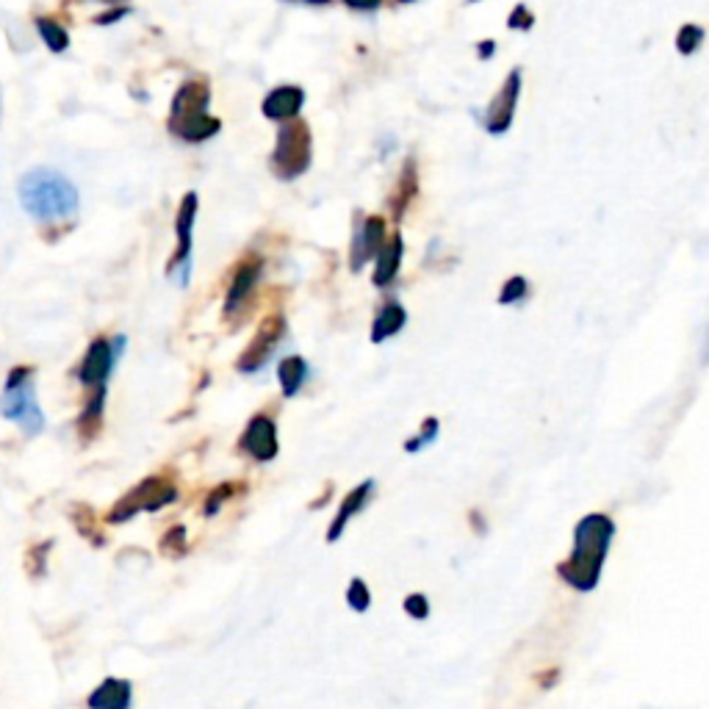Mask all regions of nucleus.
Returning a JSON list of instances; mask_svg holds the SVG:
<instances>
[{"label": "nucleus", "instance_id": "20e7f679", "mask_svg": "<svg viewBox=\"0 0 709 709\" xmlns=\"http://www.w3.org/2000/svg\"><path fill=\"white\" fill-rule=\"evenodd\" d=\"M177 502V485L166 477H148L119 499L117 508L112 510L108 521L112 524H125L137 513H159Z\"/></svg>", "mask_w": 709, "mask_h": 709}, {"label": "nucleus", "instance_id": "2f4dec72", "mask_svg": "<svg viewBox=\"0 0 709 709\" xmlns=\"http://www.w3.org/2000/svg\"><path fill=\"white\" fill-rule=\"evenodd\" d=\"M557 674H560V671H546V674H541V676H546V679H541V687H544V690H549L551 685H557Z\"/></svg>", "mask_w": 709, "mask_h": 709}, {"label": "nucleus", "instance_id": "4be33fe9", "mask_svg": "<svg viewBox=\"0 0 709 709\" xmlns=\"http://www.w3.org/2000/svg\"><path fill=\"white\" fill-rule=\"evenodd\" d=\"M438 432H441V421H438L435 416H427V419L421 421L419 432L405 441V452H408V455H419V452L427 450L430 443H435Z\"/></svg>", "mask_w": 709, "mask_h": 709}, {"label": "nucleus", "instance_id": "f8f14e48", "mask_svg": "<svg viewBox=\"0 0 709 709\" xmlns=\"http://www.w3.org/2000/svg\"><path fill=\"white\" fill-rule=\"evenodd\" d=\"M385 244V222L380 217H369L367 222H361V228L352 236V253H349V269L361 272L363 266L380 253V247Z\"/></svg>", "mask_w": 709, "mask_h": 709}, {"label": "nucleus", "instance_id": "4468645a", "mask_svg": "<svg viewBox=\"0 0 709 709\" xmlns=\"http://www.w3.org/2000/svg\"><path fill=\"white\" fill-rule=\"evenodd\" d=\"M519 92H521V70H513L508 75V81H504L499 97L491 103V108H488V119H485V128L491 130V133H497V137L499 133H504V130L510 128V123H513Z\"/></svg>", "mask_w": 709, "mask_h": 709}, {"label": "nucleus", "instance_id": "bb28decb", "mask_svg": "<svg viewBox=\"0 0 709 709\" xmlns=\"http://www.w3.org/2000/svg\"><path fill=\"white\" fill-rule=\"evenodd\" d=\"M403 609L414 620H427L430 618V598H427L425 593H410V596H405Z\"/></svg>", "mask_w": 709, "mask_h": 709}, {"label": "nucleus", "instance_id": "9b49d317", "mask_svg": "<svg viewBox=\"0 0 709 709\" xmlns=\"http://www.w3.org/2000/svg\"><path fill=\"white\" fill-rule=\"evenodd\" d=\"M374 493H377V483H374L372 477L363 479L361 485H354L352 491L341 499V508H338L336 519H333L330 526H327V532H325L327 544H336V541H341V535H344V530H347L349 521H352L354 515H361L363 510L372 504Z\"/></svg>", "mask_w": 709, "mask_h": 709}, {"label": "nucleus", "instance_id": "a878e982", "mask_svg": "<svg viewBox=\"0 0 709 709\" xmlns=\"http://www.w3.org/2000/svg\"><path fill=\"white\" fill-rule=\"evenodd\" d=\"M701 42H704V28H701V25L687 23L685 28L679 31V39H676V45H679V54H696Z\"/></svg>", "mask_w": 709, "mask_h": 709}, {"label": "nucleus", "instance_id": "39448f33", "mask_svg": "<svg viewBox=\"0 0 709 709\" xmlns=\"http://www.w3.org/2000/svg\"><path fill=\"white\" fill-rule=\"evenodd\" d=\"M272 166L283 181L302 175V172L311 166V133H307L305 123L289 119V123L280 128L278 144H275L272 153Z\"/></svg>", "mask_w": 709, "mask_h": 709}, {"label": "nucleus", "instance_id": "7ed1b4c3", "mask_svg": "<svg viewBox=\"0 0 709 709\" xmlns=\"http://www.w3.org/2000/svg\"><path fill=\"white\" fill-rule=\"evenodd\" d=\"M208 86L206 81H189L177 89L175 103H172V130L186 142H202L211 139L219 130V119L208 114Z\"/></svg>", "mask_w": 709, "mask_h": 709}, {"label": "nucleus", "instance_id": "a211bd4d", "mask_svg": "<svg viewBox=\"0 0 709 709\" xmlns=\"http://www.w3.org/2000/svg\"><path fill=\"white\" fill-rule=\"evenodd\" d=\"M305 103V92L300 86H278L264 101V114L269 119H294Z\"/></svg>", "mask_w": 709, "mask_h": 709}, {"label": "nucleus", "instance_id": "c85d7f7f", "mask_svg": "<svg viewBox=\"0 0 709 709\" xmlns=\"http://www.w3.org/2000/svg\"><path fill=\"white\" fill-rule=\"evenodd\" d=\"M510 25H513V28H524V31L532 28V18L526 14L524 7H519L513 14H510Z\"/></svg>", "mask_w": 709, "mask_h": 709}, {"label": "nucleus", "instance_id": "ddd939ff", "mask_svg": "<svg viewBox=\"0 0 709 709\" xmlns=\"http://www.w3.org/2000/svg\"><path fill=\"white\" fill-rule=\"evenodd\" d=\"M260 269H264V260L255 258V255H249V258H244L242 264H239L236 275H233V280H231V289H228V297H225L228 319L242 311L244 302H249V297H253L255 286H258V280H260Z\"/></svg>", "mask_w": 709, "mask_h": 709}, {"label": "nucleus", "instance_id": "393cba45", "mask_svg": "<svg viewBox=\"0 0 709 709\" xmlns=\"http://www.w3.org/2000/svg\"><path fill=\"white\" fill-rule=\"evenodd\" d=\"M526 294H530V283H526V278L515 275L499 291V305H519V302L526 300Z\"/></svg>", "mask_w": 709, "mask_h": 709}, {"label": "nucleus", "instance_id": "6ab92c4d", "mask_svg": "<svg viewBox=\"0 0 709 709\" xmlns=\"http://www.w3.org/2000/svg\"><path fill=\"white\" fill-rule=\"evenodd\" d=\"M307 374H311V367H307V361L302 354H289V358H283V361L278 363V383L286 399H294V396L300 394Z\"/></svg>", "mask_w": 709, "mask_h": 709}, {"label": "nucleus", "instance_id": "b1692460", "mask_svg": "<svg viewBox=\"0 0 709 709\" xmlns=\"http://www.w3.org/2000/svg\"><path fill=\"white\" fill-rule=\"evenodd\" d=\"M347 604H349V609H354V613H367V609L372 607V591H369L367 580H361V577L349 580Z\"/></svg>", "mask_w": 709, "mask_h": 709}, {"label": "nucleus", "instance_id": "6e6552de", "mask_svg": "<svg viewBox=\"0 0 709 709\" xmlns=\"http://www.w3.org/2000/svg\"><path fill=\"white\" fill-rule=\"evenodd\" d=\"M123 336H117L114 341H108V338L92 341L89 352L83 354L81 369H78V380H81L83 385H89V388H106V380L112 377L114 363H117V358L123 354Z\"/></svg>", "mask_w": 709, "mask_h": 709}, {"label": "nucleus", "instance_id": "aec40b11", "mask_svg": "<svg viewBox=\"0 0 709 709\" xmlns=\"http://www.w3.org/2000/svg\"><path fill=\"white\" fill-rule=\"evenodd\" d=\"M244 491H247V485H244V483H222V485H217V488H213V491L206 497V502H202V515H206V519H213V515H217L219 510H222V504L231 502V499L236 497V493H244Z\"/></svg>", "mask_w": 709, "mask_h": 709}, {"label": "nucleus", "instance_id": "cd10ccee", "mask_svg": "<svg viewBox=\"0 0 709 709\" xmlns=\"http://www.w3.org/2000/svg\"><path fill=\"white\" fill-rule=\"evenodd\" d=\"M39 31H42V34H45V39L50 42V48H54V50H65L67 48V42H70V39H67L65 31L56 28V25L48 23V20H42Z\"/></svg>", "mask_w": 709, "mask_h": 709}, {"label": "nucleus", "instance_id": "f704fd0d", "mask_svg": "<svg viewBox=\"0 0 709 709\" xmlns=\"http://www.w3.org/2000/svg\"><path fill=\"white\" fill-rule=\"evenodd\" d=\"M403 3H410V0H403Z\"/></svg>", "mask_w": 709, "mask_h": 709}, {"label": "nucleus", "instance_id": "0eeeda50", "mask_svg": "<svg viewBox=\"0 0 709 709\" xmlns=\"http://www.w3.org/2000/svg\"><path fill=\"white\" fill-rule=\"evenodd\" d=\"M283 338H286L283 314L266 316V319L260 322L258 333L253 336V341H249L247 349H244V352L236 358V372H242V374L260 372V369L266 367V361H269V358L278 352V347Z\"/></svg>", "mask_w": 709, "mask_h": 709}, {"label": "nucleus", "instance_id": "1a4fd4ad", "mask_svg": "<svg viewBox=\"0 0 709 709\" xmlns=\"http://www.w3.org/2000/svg\"><path fill=\"white\" fill-rule=\"evenodd\" d=\"M239 452L253 457L255 463H272L280 452L278 441V425L269 414H255L244 427L242 438H239Z\"/></svg>", "mask_w": 709, "mask_h": 709}, {"label": "nucleus", "instance_id": "2eb2a0df", "mask_svg": "<svg viewBox=\"0 0 709 709\" xmlns=\"http://www.w3.org/2000/svg\"><path fill=\"white\" fill-rule=\"evenodd\" d=\"M405 325H408V311L403 307V302L391 300L385 302V305L380 307V314L374 316L369 338H372V344H383L388 341V338H394L396 333H403Z\"/></svg>", "mask_w": 709, "mask_h": 709}, {"label": "nucleus", "instance_id": "72a5a7b5", "mask_svg": "<svg viewBox=\"0 0 709 709\" xmlns=\"http://www.w3.org/2000/svg\"><path fill=\"white\" fill-rule=\"evenodd\" d=\"M302 3H330V0H302Z\"/></svg>", "mask_w": 709, "mask_h": 709}, {"label": "nucleus", "instance_id": "9d476101", "mask_svg": "<svg viewBox=\"0 0 709 709\" xmlns=\"http://www.w3.org/2000/svg\"><path fill=\"white\" fill-rule=\"evenodd\" d=\"M195 219H197V195L195 191H189V195L184 197V206H181V211H177V219H175V233H177V242H181V247L175 249V255H172V260H170V275L175 272V269H181V286L189 283L191 233H195Z\"/></svg>", "mask_w": 709, "mask_h": 709}, {"label": "nucleus", "instance_id": "5701e85b", "mask_svg": "<svg viewBox=\"0 0 709 709\" xmlns=\"http://www.w3.org/2000/svg\"><path fill=\"white\" fill-rule=\"evenodd\" d=\"M416 195V164L414 161H408V166H405V175L399 177V195L394 197V217L399 219L405 213V208H408L410 197Z\"/></svg>", "mask_w": 709, "mask_h": 709}, {"label": "nucleus", "instance_id": "412c9836", "mask_svg": "<svg viewBox=\"0 0 709 709\" xmlns=\"http://www.w3.org/2000/svg\"><path fill=\"white\" fill-rule=\"evenodd\" d=\"M189 551V532H186L184 524H175L164 532L161 538V555L170 557V560H181Z\"/></svg>", "mask_w": 709, "mask_h": 709}, {"label": "nucleus", "instance_id": "423d86ee", "mask_svg": "<svg viewBox=\"0 0 709 709\" xmlns=\"http://www.w3.org/2000/svg\"><path fill=\"white\" fill-rule=\"evenodd\" d=\"M0 410L12 421H18L25 432H39L45 427V416H42L39 403H36V391L31 383L28 369H20L14 377H9L7 394L0 399Z\"/></svg>", "mask_w": 709, "mask_h": 709}, {"label": "nucleus", "instance_id": "473e14b6", "mask_svg": "<svg viewBox=\"0 0 709 709\" xmlns=\"http://www.w3.org/2000/svg\"><path fill=\"white\" fill-rule=\"evenodd\" d=\"M330 491H333V483H327V485H325V493H322V497H319V502L311 504V510H322V508H325V504H327V497H330Z\"/></svg>", "mask_w": 709, "mask_h": 709}, {"label": "nucleus", "instance_id": "dca6fc26", "mask_svg": "<svg viewBox=\"0 0 709 709\" xmlns=\"http://www.w3.org/2000/svg\"><path fill=\"white\" fill-rule=\"evenodd\" d=\"M133 685L128 679H106L89 696V709H130Z\"/></svg>", "mask_w": 709, "mask_h": 709}, {"label": "nucleus", "instance_id": "f257e3e1", "mask_svg": "<svg viewBox=\"0 0 709 709\" xmlns=\"http://www.w3.org/2000/svg\"><path fill=\"white\" fill-rule=\"evenodd\" d=\"M615 538V521L604 513H588L573 526L571 555L557 566V577L571 591L591 593L602 582L604 562Z\"/></svg>", "mask_w": 709, "mask_h": 709}, {"label": "nucleus", "instance_id": "c756f323", "mask_svg": "<svg viewBox=\"0 0 709 709\" xmlns=\"http://www.w3.org/2000/svg\"><path fill=\"white\" fill-rule=\"evenodd\" d=\"M352 9H361V12H374L380 7V0H347Z\"/></svg>", "mask_w": 709, "mask_h": 709}, {"label": "nucleus", "instance_id": "f3484780", "mask_svg": "<svg viewBox=\"0 0 709 709\" xmlns=\"http://www.w3.org/2000/svg\"><path fill=\"white\" fill-rule=\"evenodd\" d=\"M403 236H394L391 242H385L383 247H380V253L374 255V258H377V266H374V286H377V289H385V286L394 283L396 275H399V266H403Z\"/></svg>", "mask_w": 709, "mask_h": 709}, {"label": "nucleus", "instance_id": "f03ea898", "mask_svg": "<svg viewBox=\"0 0 709 709\" xmlns=\"http://www.w3.org/2000/svg\"><path fill=\"white\" fill-rule=\"evenodd\" d=\"M20 202L39 222H56L78 211V189L61 172L39 166L20 181Z\"/></svg>", "mask_w": 709, "mask_h": 709}, {"label": "nucleus", "instance_id": "7c9ffc66", "mask_svg": "<svg viewBox=\"0 0 709 709\" xmlns=\"http://www.w3.org/2000/svg\"><path fill=\"white\" fill-rule=\"evenodd\" d=\"M468 519H472V526H474V530H477V535H485L483 513H479V510H472V513H468Z\"/></svg>", "mask_w": 709, "mask_h": 709}]
</instances>
